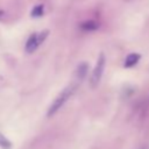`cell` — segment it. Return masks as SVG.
<instances>
[{
    "label": "cell",
    "mask_w": 149,
    "mask_h": 149,
    "mask_svg": "<svg viewBox=\"0 0 149 149\" xmlns=\"http://www.w3.org/2000/svg\"><path fill=\"white\" fill-rule=\"evenodd\" d=\"M80 27H81L83 30H95V29L98 28V24H97L95 21L90 20V21H85V22H83Z\"/></svg>",
    "instance_id": "obj_7"
},
{
    "label": "cell",
    "mask_w": 149,
    "mask_h": 149,
    "mask_svg": "<svg viewBox=\"0 0 149 149\" xmlns=\"http://www.w3.org/2000/svg\"><path fill=\"white\" fill-rule=\"evenodd\" d=\"M140 58H141V55L137 54V52L129 54V55L126 57V61H125V68H132V66L136 65L137 62L140 61Z\"/></svg>",
    "instance_id": "obj_5"
},
{
    "label": "cell",
    "mask_w": 149,
    "mask_h": 149,
    "mask_svg": "<svg viewBox=\"0 0 149 149\" xmlns=\"http://www.w3.org/2000/svg\"><path fill=\"white\" fill-rule=\"evenodd\" d=\"M105 65H106V57H105L104 52H101L98 56L95 66L92 71L91 78H90V84H91L92 87H97L99 85V83L101 80V77H102V73H104V70H105Z\"/></svg>",
    "instance_id": "obj_2"
},
{
    "label": "cell",
    "mask_w": 149,
    "mask_h": 149,
    "mask_svg": "<svg viewBox=\"0 0 149 149\" xmlns=\"http://www.w3.org/2000/svg\"><path fill=\"white\" fill-rule=\"evenodd\" d=\"M74 90H76V85H69L64 90H62L59 92V94L55 98V100L51 102V105L49 106V108L47 111V116L51 118L52 115H55L64 106V104L70 99V97L73 94Z\"/></svg>",
    "instance_id": "obj_1"
},
{
    "label": "cell",
    "mask_w": 149,
    "mask_h": 149,
    "mask_svg": "<svg viewBox=\"0 0 149 149\" xmlns=\"http://www.w3.org/2000/svg\"><path fill=\"white\" fill-rule=\"evenodd\" d=\"M12 147H13V144H12V142L1 133V130H0V148L1 149H12Z\"/></svg>",
    "instance_id": "obj_6"
},
{
    "label": "cell",
    "mask_w": 149,
    "mask_h": 149,
    "mask_svg": "<svg viewBox=\"0 0 149 149\" xmlns=\"http://www.w3.org/2000/svg\"><path fill=\"white\" fill-rule=\"evenodd\" d=\"M140 149H148V147H147V146H143V147H141Z\"/></svg>",
    "instance_id": "obj_9"
},
{
    "label": "cell",
    "mask_w": 149,
    "mask_h": 149,
    "mask_svg": "<svg viewBox=\"0 0 149 149\" xmlns=\"http://www.w3.org/2000/svg\"><path fill=\"white\" fill-rule=\"evenodd\" d=\"M87 72H88V64L86 62H81L77 65V69L74 71V78L78 83L83 81L86 76H87Z\"/></svg>",
    "instance_id": "obj_4"
},
{
    "label": "cell",
    "mask_w": 149,
    "mask_h": 149,
    "mask_svg": "<svg viewBox=\"0 0 149 149\" xmlns=\"http://www.w3.org/2000/svg\"><path fill=\"white\" fill-rule=\"evenodd\" d=\"M31 16H34V17H40V16H42L43 15V5H37V6H35L34 8H33V10H31Z\"/></svg>",
    "instance_id": "obj_8"
},
{
    "label": "cell",
    "mask_w": 149,
    "mask_h": 149,
    "mask_svg": "<svg viewBox=\"0 0 149 149\" xmlns=\"http://www.w3.org/2000/svg\"><path fill=\"white\" fill-rule=\"evenodd\" d=\"M48 35H49L48 30H43L41 33H33L27 40V43H26V47H24L26 51L28 54H33L38 48V45L44 42V40L48 37Z\"/></svg>",
    "instance_id": "obj_3"
}]
</instances>
